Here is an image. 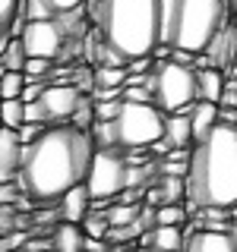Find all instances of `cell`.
Here are the masks:
<instances>
[{"label": "cell", "mask_w": 237, "mask_h": 252, "mask_svg": "<svg viewBox=\"0 0 237 252\" xmlns=\"http://www.w3.org/2000/svg\"><path fill=\"white\" fill-rule=\"evenodd\" d=\"M95 158V142L89 129L73 123H47L35 142L22 148L19 183L38 205H57L63 192L85 183Z\"/></svg>", "instance_id": "obj_1"}, {"label": "cell", "mask_w": 237, "mask_h": 252, "mask_svg": "<svg viewBox=\"0 0 237 252\" xmlns=\"http://www.w3.org/2000/svg\"><path fill=\"white\" fill-rule=\"evenodd\" d=\"M187 199L199 208L237 205V123H215L212 132L190 145Z\"/></svg>", "instance_id": "obj_2"}, {"label": "cell", "mask_w": 237, "mask_h": 252, "mask_svg": "<svg viewBox=\"0 0 237 252\" xmlns=\"http://www.w3.org/2000/svg\"><path fill=\"white\" fill-rule=\"evenodd\" d=\"M89 19L123 60L152 54L161 44L158 0H85Z\"/></svg>", "instance_id": "obj_3"}, {"label": "cell", "mask_w": 237, "mask_h": 252, "mask_svg": "<svg viewBox=\"0 0 237 252\" xmlns=\"http://www.w3.org/2000/svg\"><path fill=\"white\" fill-rule=\"evenodd\" d=\"M231 3L234 0H180L171 44L193 51V54H202L212 38L228 26V16L234 10Z\"/></svg>", "instance_id": "obj_4"}, {"label": "cell", "mask_w": 237, "mask_h": 252, "mask_svg": "<svg viewBox=\"0 0 237 252\" xmlns=\"http://www.w3.org/2000/svg\"><path fill=\"white\" fill-rule=\"evenodd\" d=\"M149 92L152 101L164 114H177L187 110L193 101H199V82H196V66L177 60H155L152 73H149Z\"/></svg>", "instance_id": "obj_5"}, {"label": "cell", "mask_w": 237, "mask_h": 252, "mask_svg": "<svg viewBox=\"0 0 237 252\" xmlns=\"http://www.w3.org/2000/svg\"><path fill=\"white\" fill-rule=\"evenodd\" d=\"M164 114L155 101H123L120 114L114 117L117 148H152L158 139H164Z\"/></svg>", "instance_id": "obj_6"}, {"label": "cell", "mask_w": 237, "mask_h": 252, "mask_svg": "<svg viewBox=\"0 0 237 252\" xmlns=\"http://www.w3.org/2000/svg\"><path fill=\"white\" fill-rule=\"evenodd\" d=\"M126 170H130V161L120 148H95L89 177H85V189L95 208H105L114 195L126 189Z\"/></svg>", "instance_id": "obj_7"}, {"label": "cell", "mask_w": 237, "mask_h": 252, "mask_svg": "<svg viewBox=\"0 0 237 252\" xmlns=\"http://www.w3.org/2000/svg\"><path fill=\"white\" fill-rule=\"evenodd\" d=\"M22 44H26L29 57H47V60H57L63 51V41H67V32L63 26L54 19H29L26 29H22Z\"/></svg>", "instance_id": "obj_8"}, {"label": "cell", "mask_w": 237, "mask_h": 252, "mask_svg": "<svg viewBox=\"0 0 237 252\" xmlns=\"http://www.w3.org/2000/svg\"><path fill=\"white\" fill-rule=\"evenodd\" d=\"M82 98H85V92L73 82H47L41 92L47 123H70V117H73V110L79 107Z\"/></svg>", "instance_id": "obj_9"}, {"label": "cell", "mask_w": 237, "mask_h": 252, "mask_svg": "<svg viewBox=\"0 0 237 252\" xmlns=\"http://www.w3.org/2000/svg\"><path fill=\"white\" fill-rule=\"evenodd\" d=\"M22 139L19 129H6L0 126V183H10L19 177V164H22Z\"/></svg>", "instance_id": "obj_10"}, {"label": "cell", "mask_w": 237, "mask_h": 252, "mask_svg": "<svg viewBox=\"0 0 237 252\" xmlns=\"http://www.w3.org/2000/svg\"><path fill=\"white\" fill-rule=\"evenodd\" d=\"M184 252H237V240L225 230H196L187 236Z\"/></svg>", "instance_id": "obj_11"}, {"label": "cell", "mask_w": 237, "mask_h": 252, "mask_svg": "<svg viewBox=\"0 0 237 252\" xmlns=\"http://www.w3.org/2000/svg\"><path fill=\"white\" fill-rule=\"evenodd\" d=\"M89 205H92V195H89V189H85V183H79V186L70 189V192H63L60 202L54 205V208H57V218L60 220L82 224V218L89 215Z\"/></svg>", "instance_id": "obj_12"}, {"label": "cell", "mask_w": 237, "mask_h": 252, "mask_svg": "<svg viewBox=\"0 0 237 252\" xmlns=\"http://www.w3.org/2000/svg\"><path fill=\"white\" fill-rule=\"evenodd\" d=\"M152 246L158 252H184L187 246V233L180 230V227H164V224H155L152 230L142 236V246Z\"/></svg>", "instance_id": "obj_13"}, {"label": "cell", "mask_w": 237, "mask_h": 252, "mask_svg": "<svg viewBox=\"0 0 237 252\" xmlns=\"http://www.w3.org/2000/svg\"><path fill=\"white\" fill-rule=\"evenodd\" d=\"M190 114V123H193V142L205 139L212 132V126L218 123V104H212V101H193V104L187 107Z\"/></svg>", "instance_id": "obj_14"}, {"label": "cell", "mask_w": 237, "mask_h": 252, "mask_svg": "<svg viewBox=\"0 0 237 252\" xmlns=\"http://www.w3.org/2000/svg\"><path fill=\"white\" fill-rule=\"evenodd\" d=\"M164 142L171 148H190L193 145V123H190L187 110L168 114V120H164Z\"/></svg>", "instance_id": "obj_15"}, {"label": "cell", "mask_w": 237, "mask_h": 252, "mask_svg": "<svg viewBox=\"0 0 237 252\" xmlns=\"http://www.w3.org/2000/svg\"><path fill=\"white\" fill-rule=\"evenodd\" d=\"M54 252H85V230L73 220H60L51 240Z\"/></svg>", "instance_id": "obj_16"}, {"label": "cell", "mask_w": 237, "mask_h": 252, "mask_svg": "<svg viewBox=\"0 0 237 252\" xmlns=\"http://www.w3.org/2000/svg\"><path fill=\"white\" fill-rule=\"evenodd\" d=\"M196 82H199V98L218 104L228 76H225V69H218V66H202V69H196Z\"/></svg>", "instance_id": "obj_17"}, {"label": "cell", "mask_w": 237, "mask_h": 252, "mask_svg": "<svg viewBox=\"0 0 237 252\" xmlns=\"http://www.w3.org/2000/svg\"><path fill=\"white\" fill-rule=\"evenodd\" d=\"M0 123L6 129H19L26 123V101L22 98H3V104H0Z\"/></svg>", "instance_id": "obj_18"}, {"label": "cell", "mask_w": 237, "mask_h": 252, "mask_svg": "<svg viewBox=\"0 0 237 252\" xmlns=\"http://www.w3.org/2000/svg\"><path fill=\"white\" fill-rule=\"evenodd\" d=\"M82 230H85L89 240H108V230H111L108 211L105 208H95V215H85L82 218Z\"/></svg>", "instance_id": "obj_19"}, {"label": "cell", "mask_w": 237, "mask_h": 252, "mask_svg": "<svg viewBox=\"0 0 237 252\" xmlns=\"http://www.w3.org/2000/svg\"><path fill=\"white\" fill-rule=\"evenodd\" d=\"M187 208H180L177 202H164L155 208V224H164V227H184L187 224Z\"/></svg>", "instance_id": "obj_20"}, {"label": "cell", "mask_w": 237, "mask_h": 252, "mask_svg": "<svg viewBox=\"0 0 237 252\" xmlns=\"http://www.w3.org/2000/svg\"><path fill=\"white\" fill-rule=\"evenodd\" d=\"M0 60H3L6 69H22V66H26L29 54H26V44H22V38H10V44H6V51L0 54Z\"/></svg>", "instance_id": "obj_21"}, {"label": "cell", "mask_w": 237, "mask_h": 252, "mask_svg": "<svg viewBox=\"0 0 237 252\" xmlns=\"http://www.w3.org/2000/svg\"><path fill=\"white\" fill-rule=\"evenodd\" d=\"M180 0H158V13H161V41L171 44V32H174V19H177Z\"/></svg>", "instance_id": "obj_22"}, {"label": "cell", "mask_w": 237, "mask_h": 252, "mask_svg": "<svg viewBox=\"0 0 237 252\" xmlns=\"http://www.w3.org/2000/svg\"><path fill=\"white\" fill-rule=\"evenodd\" d=\"M22 89H26V73L22 69H6L0 76V94L3 98H19Z\"/></svg>", "instance_id": "obj_23"}, {"label": "cell", "mask_w": 237, "mask_h": 252, "mask_svg": "<svg viewBox=\"0 0 237 252\" xmlns=\"http://www.w3.org/2000/svg\"><path fill=\"white\" fill-rule=\"evenodd\" d=\"M19 13L26 16V19H54V16H57L47 0H22Z\"/></svg>", "instance_id": "obj_24"}, {"label": "cell", "mask_w": 237, "mask_h": 252, "mask_svg": "<svg viewBox=\"0 0 237 252\" xmlns=\"http://www.w3.org/2000/svg\"><path fill=\"white\" fill-rule=\"evenodd\" d=\"M51 69H54V60H47V57H29L26 66H22V73H26V79H44V82H47Z\"/></svg>", "instance_id": "obj_25"}, {"label": "cell", "mask_w": 237, "mask_h": 252, "mask_svg": "<svg viewBox=\"0 0 237 252\" xmlns=\"http://www.w3.org/2000/svg\"><path fill=\"white\" fill-rule=\"evenodd\" d=\"M70 123L79 126V129H89V126L95 123V101H92V98H82V101H79V107L73 110Z\"/></svg>", "instance_id": "obj_26"}, {"label": "cell", "mask_w": 237, "mask_h": 252, "mask_svg": "<svg viewBox=\"0 0 237 252\" xmlns=\"http://www.w3.org/2000/svg\"><path fill=\"white\" fill-rule=\"evenodd\" d=\"M136 205H114V208L108 211V220H111V227H126V224H133L136 220Z\"/></svg>", "instance_id": "obj_27"}, {"label": "cell", "mask_w": 237, "mask_h": 252, "mask_svg": "<svg viewBox=\"0 0 237 252\" xmlns=\"http://www.w3.org/2000/svg\"><path fill=\"white\" fill-rule=\"evenodd\" d=\"M95 101V98H92ZM123 98H108V101H95V120H114L120 114Z\"/></svg>", "instance_id": "obj_28"}, {"label": "cell", "mask_w": 237, "mask_h": 252, "mask_svg": "<svg viewBox=\"0 0 237 252\" xmlns=\"http://www.w3.org/2000/svg\"><path fill=\"white\" fill-rule=\"evenodd\" d=\"M19 6H22V0H0V26H3V29L13 26V19H16V13H19Z\"/></svg>", "instance_id": "obj_29"}, {"label": "cell", "mask_w": 237, "mask_h": 252, "mask_svg": "<svg viewBox=\"0 0 237 252\" xmlns=\"http://www.w3.org/2000/svg\"><path fill=\"white\" fill-rule=\"evenodd\" d=\"M123 101H152L149 85H123Z\"/></svg>", "instance_id": "obj_30"}, {"label": "cell", "mask_w": 237, "mask_h": 252, "mask_svg": "<svg viewBox=\"0 0 237 252\" xmlns=\"http://www.w3.org/2000/svg\"><path fill=\"white\" fill-rule=\"evenodd\" d=\"M44 126H47V123H22V126H19V139H22V145L35 142V139L44 132Z\"/></svg>", "instance_id": "obj_31"}, {"label": "cell", "mask_w": 237, "mask_h": 252, "mask_svg": "<svg viewBox=\"0 0 237 252\" xmlns=\"http://www.w3.org/2000/svg\"><path fill=\"white\" fill-rule=\"evenodd\" d=\"M54 6V13H67V10H76V6H85V0H47Z\"/></svg>", "instance_id": "obj_32"}, {"label": "cell", "mask_w": 237, "mask_h": 252, "mask_svg": "<svg viewBox=\"0 0 237 252\" xmlns=\"http://www.w3.org/2000/svg\"><path fill=\"white\" fill-rule=\"evenodd\" d=\"M10 38H13V35H10V29H3V26H0V54L6 51V44H10Z\"/></svg>", "instance_id": "obj_33"}, {"label": "cell", "mask_w": 237, "mask_h": 252, "mask_svg": "<svg viewBox=\"0 0 237 252\" xmlns=\"http://www.w3.org/2000/svg\"><path fill=\"white\" fill-rule=\"evenodd\" d=\"M231 220L237 224V205H231Z\"/></svg>", "instance_id": "obj_34"}, {"label": "cell", "mask_w": 237, "mask_h": 252, "mask_svg": "<svg viewBox=\"0 0 237 252\" xmlns=\"http://www.w3.org/2000/svg\"><path fill=\"white\" fill-rule=\"evenodd\" d=\"M234 16H237V0H234Z\"/></svg>", "instance_id": "obj_35"}]
</instances>
